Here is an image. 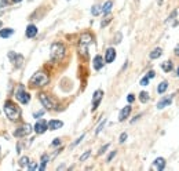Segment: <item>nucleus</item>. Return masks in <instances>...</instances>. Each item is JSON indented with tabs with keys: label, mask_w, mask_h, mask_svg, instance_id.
Instances as JSON below:
<instances>
[{
	"label": "nucleus",
	"mask_w": 179,
	"mask_h": 171,
	"mask_svg": "<svg viewBox=\"0 0 179 171\" xmlns=\"http://www.w3.org/2000/svg\"><path fill=\"white\" fill-rule=\"evenodd\" d=\"M90 155H91V150H87L84 155H81V157H80V161H86L87 159L90 157Z\"/></svg>",
	"instance_id": "bb28decb"
},
{
	"label": "nucleus",
	"mask_w": 179,
	"mask_h": 171,
	"mask_svg": "<svg viewBox=\"0 0 179 171\" xmlns=\"http://www.w3.org/2000/svg\"><path fill=\"white\" fill-rule=\"evenodd\" d=\"M104 58L101 57V55H96L95 58H94V69L95 70H99L102 69V66H104Z\"/></svg>",
	"instance_id": "dca6fc26"
},
{
	"label": "nucleus",
	"mask_w": 179,
	"mask_h": 171,
	"mask_svg": "<svg viewBox=\"0 0 179 171\" xmlns=\"http://www.w3.org/2000/svg\"><path fill=\"white\" fill-rule=\"evenodd\" d=\"M139 101L140 102H148L149 101V93H146V91H142V93L139 94Z\"/></svg>",
	"instance_id": "5701e85b"
},
{
	"label": "nucleus",
	"mask_w": 179,
	"mask_h": 171,
	"mask_svg": "<svg viewBox=\"0 0 179 171\" xmlns=\"http://www.w3.org/2000/svg\"><path fill=\"white\" fill-rule=\"evenodd\" d=\"M2 26H3V22H2V21H0V28H2Z\"/></svg>",
	"instance_id": "79ce46f5"
},
{
	"label": "nucleus",
	"mask_w": 179,
	"mask_h": 171,
	"mask_svg": "<svg viewBox=\"0 0 179 171\" xmlns=\"http://www.w3.org/2000/svg\"><path fill=\"white\" fill-rule=\"evenodd\" d=\"M172 68H174V65H172L171 61H165V62L161 64V69H163L164 72H171Z\"/></svg>",
	"instance_id": "aec40b11"
},
{
	"label": "nucleus",
	"mask_w": 179,
	"mask_h": 171,
	"mask_svg": "<svg viewBox=\"0 0 179 171\" xmlns=\"http://www.w3.org/2000/svg\"><path fill=\"white\" fill-rule=\"evenodd\" d=\"M105 124H106V120H104V122H102L101 124H99L98 127H96V130H95V134H99V132L102 131V128L105 127Z\"/></svg>",
	"instance_id": "a878e982"
},
{
	"label": "nucleus",
	"mask_w": 179,
	"mask_h": 171,
	"mask_svg": "<svg viewBox=\"0 0 179 171\" xmlns=\"http://www.w3.org/2000/svg\"><path fill=\"white\" fill-rule=\"evenodd\" d=\"M48 130V123L46 120H39V122L35 124V131L37 134H44V132Z\"/></svg>",
	"instance_id": "1a4fd4ad"
},
{
	"label": "nucleus",
	"mask_w": 179,
	"mask_h": 171,
	"mask_svg": "<svg viewBox=\"0 0 179 171\" xmlns=\"http://www.w3.org/2000/svg\"><path fill=\"white\" fill-rule=\"evenodd\" d=\"M19 166H21V167L29 166V157H28V156H23V157H21V160H19Z\"/></svg>",
	"instance_id": "b1692460"
},
{
	"label": "nucleus",
	"mask_w": 179,
	"mask_h": 171,
	"mask_svg": "<svg viewBox=\"0 0 179 171\" xmlns=\"http://www.w3.org/2000/svg\"><path fill=\"white\" fill-rule=\"evenodd\" d=\"M81 140H84V134H83V135H80V137H79V138H77V140H76V141H75V142H73V144H72V145H70V146H72V148H75V146H76V145H79V144H80V142H81Z\"/></svg>",
	"instance_id": "cd10ccee"
},
{
	"label": "nucleus",
	"mask_w": 179,
	"mask_h": 171,
	"mask_svg": "<svg viewBox=\"0 0 179 171\" xmlns=\"http://www.w3.org/2000/svg\"><path fill=\"white\" fill-rule=\"evenodd\" d=\"M44 115V111H40V112H36V113H33V116L36 117V119H39V116H43Z\"/></svg>",
	"instance_id": "f704fd0d"
},
{
	"label": "nucleus",
	"mask_w": 179,
	"mask_h": 171,
	"mask_svg": "<svg viewBox=\"0 0 179 171\" xmlns=\"http://www.w3.org/2000/svg\"><path fill=\"white\" fill-rule=\"evenodd\" d=\"M102 97H104V91L102 90H96L95 93H94V97H92V111H95L96 108H98L99 102H101Z\"/></svg>",
	"instance_id": "9d476101"
},
{
	"label": "nucleus",
	"mask_w": 179,
	"mask_h": 171,
	"mask_svg": "<svg viewBox=\"0 0 179 171\" xmlns=\"http://www.w3.org/2000/svg\"><path fill=\"white\" fill-rule=\"evenodd\" d=\"M175 54H177L178 57H179V44H178L177 47H175Z\"/></svg>",
	"instance_id": "58836bf2"
},
{
	"label": "nucleus",
	"mask_w": 179,
	"mask_h": 171,
	"mask_svg": "<svg viewBox=\"0 0 179 171\" xmlns=\"http://www.w3.org/2000/svg\"><path fill=\"white\" fill-rule=\"evenodd\" d=\"M32 132V127L29 124H22L21 127H18L14 131V135L15 137H18V138H21V137H26V135H29Z\"/></svg>",
	"instance_id": "0eeeda50"
},
{
	"label": "nucleus",
	"mask_w": 179,
	"mask_h": 171,
	"mask_svg": "<svg viewBox=\"0 0 179 171\" xmlns=\"http://www.w3.org/2000/svg\"><path fill=\"white\" fill-rule=\"evenodd\" d=\"M101 11H102L101 6H92V8H91V13H92V15H98Z\"/></svg>",
	"instance_id": "393cba45"
},
{
	"label": "nucleus",
	"mask_w": 179,
	"mask_h": 171,
	"mask_svg": "<svg viewBox=\"0 0 179 171\" xmlns=\"http://www.w3.org/2000/svg\"><path fill=\"white\" fill-rule=\"evenodd\" d=\"M63 126V122H61V120H50L48 122V130H59L61 127Z\"/></svg>",
	"instance_id": "2eb2a0df"
},
{
	"label": "nucleus",
	"mask_w": 179,
	"mask_h": 171,
	"mask_svg": "<svg viewBox=\"0 0 179 171\" xmlns=\"http://www.w3.org/2000/svg\"><path fill=\"white\" fill-rule=\"evenodd\" d=\"M3 111H4L6 116H7L10 120H13V122L18 120V119H19V116H21V111H19V108L17 106V104H15V102L10 101V99L4 102V106H3Z\"/></svg>",
	"instance_id": "f257e3e1"
},
{
	"label": "nucleus",
	"mask_w": 179,
	"mask_h": 171,
	"mask_svg": "<svg viewBox=\"0 0 179 171\" xmlns=\"http://www.w3.org/2000/svg\"><path fill=\"white\" fill-rule=\"evenodd\" d=\"M48 81H50V77H48V75H47V73H44V72H36L31 77L29 83H31V86H35V87H43V86L48 84Z\"/></svg>",
	"instance_id": "7ed1b4c3"
},
{
	"label": "nucleus",
	"mask_w": 179,
	"mask_h": 171,
	"mask_svg": "<svg viewBox=\"0 0 179 171\" xmlns=\"http://www.w3.org/2000/svg\"><path fill=\"white\" fill-rule=\"evenodd\" d=\"M108 148H109V144H106V145H105V146H102L101 150H99V152H98V155H102V153H105V152H106V149H108Z\"/></svg>",
	"instance_id": "72a5a7b5"
},
{
	"label": "nucleus",
	"mask_w": 179,
	"mask_h": 171,
	"mask_svg": "<svg viewBox=\"0 0 179 171\" xmlns=\"http://www.w3.org/2000/svg\"><path fill=\"white\" fill-rule=\"evenodd\" d=\"M120 39H121V33H117V37L114 39V43H120V42H121Z\"/></svg>",
	"instance_id": "c9c22d12"
},
{
	"label": "nucleus",
	"mask_w": 179,
	"mask_h": 171,
	"mask_svg": "<svg viewBox=\"0 0 179 171\" xmlns=\"http://www.w3.org/2000/svg\"><path fill=\"white\" fill-rule=\"evenodd\" d=\"M13 33H14V29H11V28L0 29V37H3V39H7V37H10Z\"/></svg>",
	"instance_id": "f3484780"
},
{
	"label": "nucleus",
	"mask_w": 179,
	"mask_h": 171,
	"mask_svg": "<svg viewBox=\"0 0 179 171\" xmlns=\"http://www.w3.org/2000/svg\"><path fill=\"white\" fill-rule=\"evenodd\" d=\"M114 155H116V152H112V153H110V155H109V157H108V161H110V160H112V159L114 157Z\"/></svg>",
	"instance_id": "4c0bfd02"
},
{
	"label": "nucleus",
	"mask_w": 179,
	"mask_h": 171,
	"mask_svg": "<svg viewBox=\"0 0 179 171\" xmlns=\"http://www.w3.org/2000/svg\"><path fill=\"white\" fill-rule=\"evenodd\" d=\"M47 163H48V155H43V156H42V164H40L39 170H40V171L46 170V164H47Z\"/></svg>",
	"instance_id": "4be33fe9"
},
{
	"label": "nucleus",
	"mask_w": 179,
	"mask_h": 171,
	"mask_svg": "<svg viewBox=\"0 0 179 171\" xmlns=\"http://www.w3.org/2000/svg\"><path fill=\"white\" fill-rule=\"evenodd\" d=\"M127 99H128V102H134L135 97L132 95V94H130V95H128V97H127Z\"/></svg>",
	"instance_id": "e433bc0d"
},
{
	"label": "nucleus",
	"mask_w": 179,
	"mask_h": 171,
	"mask_svg": "<svg viewBox=\"0 0 179 171\" xmlns=\"http://www.w3.org/2000/svg\"><path fill=\"white\" fill-rule=\"evenodd\" d=\"M167 88H168V81H161V83L158 84V87H157L158 94L165 93V91H167Z\"/></svg>",
	"instance_id": "412c9836"
},
{
	"label": "nucleus",
	"mask_w": 179,
	"mask_h": 171,
	"mask_svg": "<svg viewBox=\"0 0 179 171\" xmlns=\"http://www.w3.org/2000/svg\"><path fill=\"white\" fill-rule=\"evenodd\" d=\"M112 6H113V2H112V0H108V2L102 6V13H104V14H109L110 10H112Z\"/></svg>",
	"instance_id": "6ab92c4d"
},
{
	"label": "nucleus",
	"mask_w": 179,
	"mask_h": 171,
	"mask_svg": "<svg viewBox=\"0 0 179 171\" xmlns=\"http://www.w3.org/2000/svg\"><path fill=\"white\" fill-rule=\"evenodd\" d=\"M161 54H163V50H161L160 47H157V48H154L153 51L150 52V55H149V57H150L152 60H157V58L161 57Z\"/></svg>",
	"instance_id": "a211bd4d"
},
{
	"label": "nucleus",
	"mask_w": 179,
	"mask_h": 171,
	"mask_svg": "<svg viewBox=\"0 0 179 171\" xmlns=\"http://www.w3.org/2000/svg\"><path fill=\"white\" fill-rule=\"evenodd\" d=\"M51 145H52V146H58V145H61V138H55V140L52 141Z\"/></svg>",
	"instance_id": "473e14b6"
},
{
	"label": "nucleus",
	"mask_w": 179,
	"mask_h": 171,
	"mask_svg": "<svg viewBox=\"0 0 179 171\" xmlns=\"http://www.w3.org/2000/svg\"><path fill=\"white\" fill-rule=\"evenodd\" d=\"M92 42V36H91L90 33H83L80 36V54L83 55V57H88V51H87V47H88V44Z\"/></svg>",
	"instance_id": "20e7f679"
},
{
	"label": "nucleus",
	"mask_w": 179,
	"mask_h": 171,
	"mask_svg": "<svg viewBox=\"0 0 179 171\" xmlns=\"http://www.w3.org/2000/svg\"><path fill=\"white\" fill-rule=\"evenodd\" d=\"M14 3H19V2H22V0H13Z\"/></svg>",
	"instance_id": "ea45409f"
},
{
	"label": "nucleus",
	"mask_w": 179,
	"mask_h": 171,
	"mask_svg": "<svg viewBox=\"0 0 179 171\" xmlns=\"http://www.w3.org/2000/svg\"><path fill=\"white\" fill-rule=\"evenodd\" d=\"M114 60H116V50L110 47V48L106 50V54H105V62H106V64H112Z\"/></svg>",
	"instance_id": "f8f14e48"
},
{
	"label": "nucleus",
	"mask_w": 179,
	"mask_h": 171,
	"mask_svg": "<svg viewBox=\"0 0 179 171\" xmlns=\"http://www.w3.org/2000/svg\"><path fill=\"white\" fill-rule=\"evenodd\" d=\"M37 32H39V29H37L36 25H33V23H31V25L26 26V31H25V36L29 37V39H32V37H35L37 35Z\"/></svg>",
	"instance_id": "9b49d317"
},
{
	"label": "nucleus",
	"mask_w": 179,
	"mask_h": 171,
	"mask_svg": "<svg viewBox=\"0 0 179 171\" xmlns=\"http://www.w3.org/2000/svg\"><path fill=\"white\" fill-rule=\"evenodd\" d=\"M66 54V48L62 43H52L50 48V57L52 61H61Z\"/></svg>",
	"instance_id": "f03ea898"
},
{
	"label": "nucleus",
	"mask_w": 179,
	"mask_h": 171,
	"mask_svg": "<svg viewBox=\"0 0 179 171\" xmlns=\"http://www.w3.org/2000/svg\"><path fill=\"white\" fill-rule=\"evenodd\" d=\"M15 98H17V101H19L23 105H26L29 101H31V95H29V93H26V91L23 90V87H19L18 90H17Z\"/></svg>",
	"instance_id": "39448f33"
},
{
	"label": "nucleus",
	"mask_w": 179,
	"mask_h": 171,
	"mask_svg": "<svg viewBox=\"0 0 179 171\" xmlns=\"http://www.w3.org/2000/svg\"><path fill=\"white\" fill-rule=\"evenodd\" d=\"M149 80H150V79H149V77H146V76H145V77H143V79H140L139 84H140V86H148V84H149Z\"/></svg>",
	"instance_id": "c85d7f7f"
},
{
	"label": "nucleus",
	"mask_w": 179,
	"mask_h": 171,
	"mask_svg": "<svg viewBox=\"0 0 179 171\" xmlns=\"http://www.w3.org/2000/svg\"><path fill=\"white\" fill-rule=\"evenodd\" d=\"M164 167H165V159L157 157L156 160L153 161V166H152V169L157 170V171H161V170H164Z\"/></svg>",
	"instance_id": "ddd939ff"
},
{
	"label": "nucleus",
	"mask_w": 179,
	"mask_h": 171,
	"mask_svg": "<svg viewBox=\"0 0 179 171\" xmlns=\"http://www.w3.org/2000/svg\"><path fill=\"white\" fill-rule=\"evenodd\" d=\"M177 73H178V77H179V68H178V70H177Z\"/></svg>",
	"instance_id": "a19ab883"
},
{
	"label": "nucleus",
	"mask_w": 179,
	"mask_h": 171,
	"mask_svg": "<svg viewBox=\"0 0 179 171\" xmlns=\"http://www.w3.org/2000/svg\"><path fill=\"white\" fill-rule=\"evenodd\" d=\"M131 109H132V108H131L130 105H127V106H124L121 111H120V115H119V120H120V122H124V120L130 116Z\"/></svg>",
	"instance_id": "4468645a"
},
{
	"label": "nucleus",
	"mask_w": 179,
	"mask_h": 171,
	"mask_svg": "<svg viewBox=\"0 0 179 171\" xmlns=\"http://www.w3.org/2000/svg\"><path fill=\"white\" fill-rule=\"evenodd\" d=\"M39 99L42 102V105L44 106L46 109H52L54 108V101L50 98V95H47L44 93H40L39 94Z\"/></svg>",
	"instance_id": "423d86ee"
},
{
	"label": "nucleus",
	"mask_w": 179,
	"mask_h": 171,
	"mask_svg": "<svg viewBox=\"0 0 179 171\" xmlns=\"http://www.w3.org/2000/svg\"><path fill=\"white\" fill-rule=\"evenodd\" d=\"M127 137H128V135H127V132H123V134L120 135V140H119V141H120V142H121V144H123V142H125Z\"/></svg>",
	"instance_id": "c756f323"
},
{
	"label": "nucleus",
	"mask_w": 179,
	"mask_h": 171,
	"mask_svg": "<svg viewBox=\"0 0 179 171\" xmlns=\"http://www.w3.org/2000/svg\"><path fill=\"white\" fill-rule=\"evenodd\" d=\"M172 99H174V94L161 98L160 101H158V104H157V109H164V108L169 106V105H171V102H172Z\"/></svg>",
	"instance_id": "6e6552de"
},
{
	"label": "nucleus",
	"mask_w": 179,
	"mask_h": 171,
	"mask_svg": "<svg viewBox=\"0 0 179 171\" xmlns=\"http://www.w3.org/2000/svg\"><path fill=\"white\" fill-rule=\"evenodd\" d=\"M8 6V0H0V8H6Z\"/></svg>",
	"instance_id": "7c9ffc66"
},
{
	"label": "nucleus",
	"mask_w": 179,
	"mask_h": 171,
	"mask_svg": "<svg viewBox=\"0 0 179 171\" xmlns=\"http://www.w3.org/2000/svg\"><path fill=\"white\" fill-rule=\"evenodd\" d=\"M154 76H156V72H154V70H149V72H148V75H146V77L153 79Z\"/></svg>",
	"instance_id": "2f4dec72"
}]
</instances>
